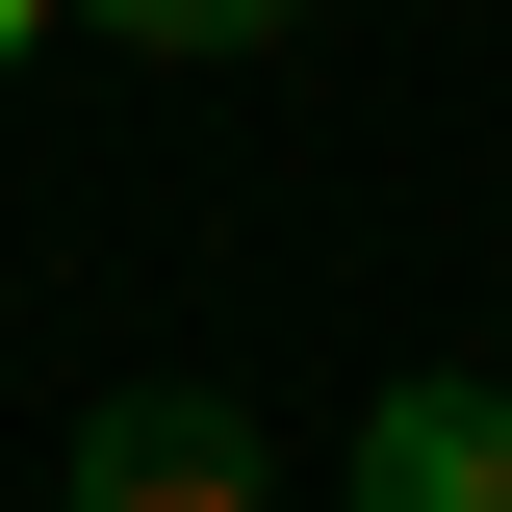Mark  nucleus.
Here are the masks:
<instances>
[{"label":"nucleus","instance_id":"obj_4","mask_svg":"<svg viewBox=\"0 0 512 512\" xmlns=\"http://www.w3.org/2000/svg\"><path fill=\"white\" fill-rule=\"evenodd\" d=\"M26 26H52V0H0V52H26Z\"/></svg>","mask_w":512,"mask_h":512},{"label":"nucleus","instance_id":"obj_1","mask_svg":"<svg viewBox=\"0 0 512 512\" xmlns=\"http://www.w3.org/2000/svg\"><path fill=\"white\" fill-rule=\"evenodd\" d=\"M77 512H256V436L205 384H128L103 436H77Z\"/></svg>","mask_w":512,"mask_h":512},{"label":"nucleus","instance_id":"obj_2","mask_svg":"<svg viewBox=\"0 0 512 512\" xmlns=\"http://www.w3.org/2000/svg\"><path fill=\"white\" fill-rule=\"evenodd\" d=\"M359 512H512V410H487V384L359 410Z\"/></svg>","mask_w":512,"mask_h":512},{"label":"nucleus","instance_id":"obj_3","mask_svg":"<svg viewBox=\"0 0 512 512\" xmlns=\"http://www.w3.org/2000/svg\"><path fill=\"white\" fill-rule=\"evenodd\" d=\"M128 52H256V26H308V0H103Z\"/></svg>","mask_w":512,"mask_h":512}]
</instances>
